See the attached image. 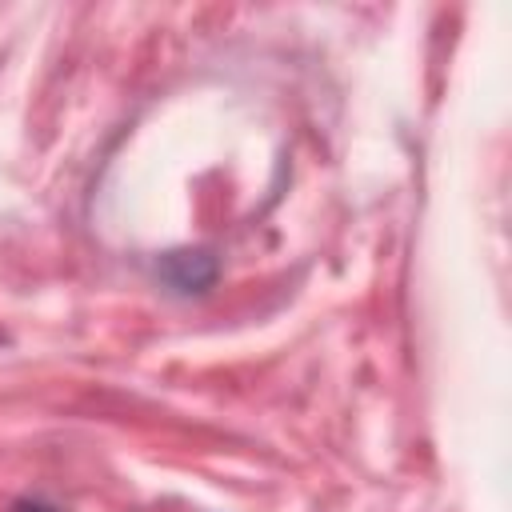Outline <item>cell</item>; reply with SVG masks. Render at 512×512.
<instances>
[{"instance_id":"cell-1","label":"cell","mask_w":512,"mask_h":512,"mask_svg":"<svg viewBox=\"0 0 512 512\" xmlns=\"http://www.w3.org/2000/svg\"><path fill=\"white\" fill-rule=\"evenodd\" d=\"M172 260L184 264V276L172 280L180 292H200V288H208L212 276H216V264H212L208 252H172Z\"/></svg>"},{"instance_id":"cell-2","label":"cell","mask_w":512,"mask_h":512,"mask_svg":"<svg viewBox=\"0 0 512 512\" xmlns=\"http://www.w3.org/2000/svg\"><path fill=\"white\" fill-rule=\"evenodd\" d=\"M12 512H56V508H48V504H40V500H20Z\"/></svg>"}]
</instances>
